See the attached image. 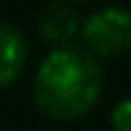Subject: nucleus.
<instances>
[{
    "mask_svg": "<svg viewBox=\"0 0 131 131\" xmlns=\"http://www.w3.org/2000/svg\"><path fill=\"white\" fill-rule=\"evenodd\" d=\"M104 94L102 59L83 46H56L43 56L32 78L35 107L46 118L72 123L86 118Z\"/></svg>",
    "mask_w": 131,
    "mask_h": 131,
    "instance_id": "1",
    "label": "nucleus"
},
{
    "mask_svg": "<svg viewBox=\"0 0 131 131\" xmlns=\"http://www.w3.org/2000/svg\"><path fill=\"white\" fill-rule=\"evenodd\" d=\"M83 48L96 59H118L131 51V11L123 5H102L80 19Z\"/></svg>",
    "mask_w": 131,
    "mask_h": 131,
    "instance_id": "2",
    "label": "nucleus"
},
{
    "mask_svg": "<svg viewBox=\"0 0 131 131\" xmlns=\"http://www.w3.org/2000/svg\"><path fill=\"white\" fill-rule=\"evenodd\" d=\"M38 32L53 48H56V46H70L80 35V16L67 0H56V3L46 5V8L40 11Z\"/></svg>",
    "mask_w": 131,
    "mask_h": 131,
    "instance_id": "3",
    "label": "nucleus"
},
{
    "mask_svg": "<svg viewBox=\"0 0 131 131\" xmlns=\"http://www.w3.org/2000/svg\"><path fill=\"white\" fill-rule=\"evenodd\" d=\"M29 59L27 38L19 27L0 21V88L14 86L21 78Z\"/></svg>",
    "mask_w": 131,
    "mask_h": 131,
    "instance_id": "4",
    "label": "nucleus"
},
{
    "mask_svg": "<svg viewBox=\"0 0 131 131\" xmlns=\"http://www.w3.org/2000/svg\"><path fill=\"white\" fill-rule=\"evenodd\" d=\"M110 126L112 131H131V96L121 99L110 112Z\"/></svg>",
    "mask_w": 131,
    "mask_h": 131,
    "instance_id": "5",
    "label": "nucleus"
},
{
    "mask_svg": "<svg viewBox=\"0 0 131 131\" xmlns=\"http://www.w3.org/2000/svg\"><path fill=\"white\" fill-rule=\"evenodd\" d=\"M67 3H83V0H67Z\"/></svg>",
    "mask_w": 131,
    "mask_h": 131,
    "instance_id": "6",
    "label": "nucleus"
}]
</instances>
